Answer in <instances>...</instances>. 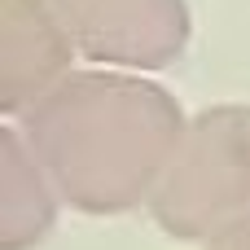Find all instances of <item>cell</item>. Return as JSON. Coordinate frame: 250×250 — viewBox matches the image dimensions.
I'll use <instances>...</instances> for the list:
<instances>
[{
    "mask_svg": "<svg viewBox=\"0 0 250 250\" xmlns=\"http://www.w3.org/2000/svg\"><path fill=\"white\" fill-rule=\"evenodd\" d=\"M18 132L66 207L123 215L154 198L189 119L167 88L141 75L75 70L22 114Z\"/></svg>",
    "mask_w": 250,
    "mask_h": 250,
    "instance_id": "cell-1",
    "label": "cell"
},
{
    "mask_svg": "<svg viewBox=\"0 0 250 250\" xmlns=\"http://www.w3.org/2000/svg\"><path fill=\"white\" fill-rule=\"evenodd\" d=\"M154 224L176 242H211L250 215V105H211L149 198Z\"/></svg>",
    "mask_w": 250,
    "mask_h": 250,
    "instance_id": "cell-2",
    "label": "cell"
},
{
    "mask_svg": "<svg viewBox=\"0 0 250 250\" xmlns=\"http://www.w3.org/2000/svg\"><path fill=\"white\" fill-rule=\"evenodd\" d=\"M62 18L75 53L105 70H163L171 66L193 31L185 0H48Z\"/></svg>",
    "mask_w": 250,
    "mask_h": 250,
    "instance_id": "cell-3",
    "label": "cell"
},
{
    "mask_svg": "<svg viewBox=\"0 0 250 250\" xmlns=\"http://www.w3.org/2000/svg\"><path fill=\"white\" fill-rule=\"evenodd\" d=\"M70 57L75 44L48 0H0V110L9 119L70 79Z\"/></svg>",
    "mask_w": 250,
    "mask_h": 250,
    "instance_id": "cell-4",
    "label": "cell"
},
{
    "mask_svg": "<svg viewBox=\"0 0 250 250\" xmlns=\"http://www.w3.org/2000/svg\"><path fill=\"white\" fill-rule=\"evenodd\" d=\"M57 189L18 127H0V250H35L57 224Z\"/></svg>",
    "mask_w": 250,
    "mask_h": 250,
    "instance_id": "cell-5",
    "label": "cell"
},
{
    "mask_svg": "<svg viewBox=\"0 0 250 250\" xmlns=\"http://www.w3.org/2000/svg\"><path fill=\"white\" fill-rule=\"evenodd\" d=\"M207 250H250V215L246 220H237V224H229L224 233H215Z\"/></svg>",
    "mask_w": 250,
    "mask_h": 250,
    "instance_id": "cell-6",
    "label": "cell"
}]
</instances>
